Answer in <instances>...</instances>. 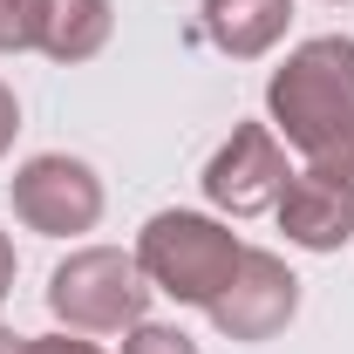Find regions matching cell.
I'll return each mask as SVG.
<instances>
[{
    "label": "cell",
    "instance_id": "6da1fadb",
    "mask_svg": "<svg viewBox=\"0 0 354 354\" xmlns=\"http://www.w3.org/2000/svg\"><path fill=\"white\" fill-rule=\"evenodd\" d=\"M266 123L293 150H327L354 130V35H313L266 75Z\"/></svg>",
    "mask_w": 354,
    "mask_h": 354
},
{
    "label": "cell",
    "instance_id": "7a4b0ae2",
    "mask_svg": "<svg viewBox=\"0 0 354 354\" xmlns=\"http://www.w3.org/2000/svg\"><path fill=\"white\" fill-rule=\"evenodd\" d=\"M130 252H136L143 279H150L164 300H177V307H212L245 245H239V232L225 218L171 205V212H150V218H143Z\"/></svg>",
    "mask_w": 354,
    "mask_h": 354
},
{
    "label": "cell",
    "instance_id": "3957f363",
    "mask_svg": "<svg viewBox=\"0 0 354 354\" xmlns=\"http://www.w3.org/2000/svg\"><path fill=\"white\" fill-rule=\"evenodd\" d=\"M150 300L157 286L123 245H75L48 272V313L68 334H130L136 320H150Z\"/></svg>",
    "mask_w": 354,
    "mask_h": 354
},
{
    "label": "cell",
    "instance_id": "277c9868",
    "mask_svg": "<svg viewBox=\"0 0 354 354\" xmlns=\"http://www.w3.org/2000/svg\"><path fill=\"white\" fill-rule=\"evenodd\" d=\"M7 205H14V218L28 225V232H41V239H82V232L102 225L109 191H102L95 164L68 157V150H41V157H28L14 171Z\"/></svg>",
    "mask_w": 354,
    "mask_h": 354
},
{
    "label": "cell",
    "instance_id": "5b68a950",
    "mask_svg": "<svg viewBox=\"0 0 354 354\" xmlns=\"http://www.w3.org/2000/svg\"><path fill=\"white\" fill-rule=\"evenodd\" d=\"M205 313H212V327H218L225 341L259 348V341H272V334L293 327V313H300V272L279 259V252H266V245H245L239 266H232V279L218 286V300Z\"/></svg>",
    "mask_w": 354,
    "mask_h": 354
},
{
    "label": "cell",
    "instance_id": "8992f818",
    "mask_svg": "<svg viewBox=\"0 0 354 354\" xmlns=\"http://www.w3.org/2000/svg\"><path fill=\"white\" fill-rule=\"evenodd\" d=\"M286 143L272 136V123H232L218 150H212V164H205V198H212V212L225 218H259L279 205V191H286Z\"/></svg>",
    "mask_w": 354,
    "mask_h": 354
},
{
    "label": "cell",
    "instance_id": "52a82bcc",
    "mask_svg": "<svg viewBox=\"0 0 354 354\" xmlns=\"http://www.w3.org/2000/svg\"><path fill=\"white\" fill-rule=\"evenodd\" d=\"M272 218L286 232V245H300V252H341L354 239V191H341L320 171H293L279 205H272Z\"/></svg>",
    "mask_w": 354,
    "mask_h": 354
},
{
    "label": "cell",
    "instance_id": "ba28073f",
    "mask_svg": "<svg viewBox=\"0 0 354 354\" xmlns=\"http://www.w3.org/2000/svg\"><path fill=\"white\" fill-rule=\"evenodd\" d=\"M198 21H205V41L232 55V62H259L286 41L293 28V0H198Z\"/></svg>",
    "mask_w": 354,
    "mask_h": 354
},
{
    "label": "cell",
    "instance_id": "9c48e42d",
    "mask_svg": "<svg viewBox=\"0 0 354 354\" xmlns=\"http://www.w3.org/2000/svg\"><path fill=\"white\" fill-rule=\"evenodd\" d=\"M116 35V0H48L41 14V55L62 68H82L95 62Z\"/></svg>",
    "mask_w": 354,
    "mask_h": 354
},
{
    "label": "cell",
    "instance_id": "30bf717a",
    "mask_svg": "<svg viewBox=\"0 0 354 354\" xmlns=\"http://www.w3.org/2000/svg\"><path fill=\"white\" fill-rule=\"evenodd\" d=\"M41 14H48V0H0V55L41 48Z\"/></svg>",
    "mask_w": 354,
    "mask_h": 354
},
{
    "label": "cell",
    "instance_id": "8fae6325",
    "mask_svg": "<svg viewBox=\"0 0 354 354\" xmlns=\"http://www.w3.org/2000/svg\"><path fill=\"white\" fill-rule=\"evenodd\" d=\"M116 354H198V341L184 327H171V320H136Z\"/></svg>",
    "mask_w": 354,
    "mask_h": 354
},
{
    "label": "cell",
    "instance_id": "7c38bea8",
    "mask_svg": "<svg viewBox=\"0 0 354 354\" xmlns=\"http://www.w3.org/2000/svg\"><path fill=\"white\" fill-rule=\"evenodd\" d=\"M307 171H320V177H334L341 191H354V130L341 136V143H327V150H313L307 157Z\"/></svg>",
    "mask_w": 354,
    "mask_h": 354
},
{
    "label": "cell",
    "instance_id": "4fadbf2b",
    "mask_svg": "<svg viewBox=\"0 0 354 354\" xmlns=\"http://www.w3.org/2000/svg\"><path fill=\"white\" fill-rule=\"evenodd\" d=\"M28 354H102V348H95L88 334H68V327H62V334H35Z\"/></svg>",
    "mask_w": 354,
    "mask_h": 354
},
{
    "label": "cell",
    "instance_id": "5bb4252c",
    "mask_svg": "<svg viewBox=\"0 0 354 354\" xmlns=\"http://www.w3.org/2000/svg\"><path fill=\"white\" fill-rule=\"evenodd\" d=\"M14 136H21V95L0 82V157L14 150Z\"/></svg>",
    "mask_w": 354,
    "mask_h": 354
},
{
    "label": "cell",
    "instance_id": "9a60e30c",
    "mask_svg": "<svg viewBox=\"0 0 354 354\" xmlns=\"http://www.w3.org/2000/svg\"><path fill=\"white\" fill-rule=\"evenodd\" d=\"M14 272H21V259H14V239L0 232V300H7V286H14Z\"/></svg>",
    "mask_w": 354,
    "mask_h": 354
},
{
    "label": "cell",
    "instance_id": "2e32d148",
    "mask_svg": "<svg viewBox=\"0 0 354 354\" xmlns=\"http://www.w3.org/2000/svg\"><path fill=\"white\" fill-rule=\"evenodd\" d=\"M0 354H28V334H7L0 327Z\"/></svg>",
    "mask_w": 354,
    "mask_h": 354
},
{
    "label": "cell",
    "instance_id": "e0dca14e",
    "mask_svg": "<svg viewBox=\"0 0 354 354\" xmlns=\"http://www.w3.org/2000/svg\"><path fill=\"white\" fill-rule=\"evenodd\" d=\"M327 7H354V0H327Z\"/></svg>",
    "mask_w": 354,
    "mask_h": 354
}]
</instances>
